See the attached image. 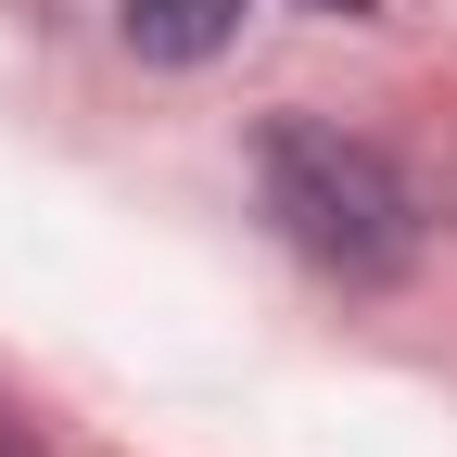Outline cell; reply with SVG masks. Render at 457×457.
Segmentation results:
<instances>
[{
	"label": "cell",
	"instance_id": "1",
	"mask_svg": "<svg viewBox=\"0 0 457 457\" xmlns=\"http://www.w3.org/2000/svg\"><path fill=\"white\" fill-rule=\"evenodd\" d=\"M254 191H267L279 242H293L318 279L381 293V279L420 267V191L394 179V153L318 128V114H267V128H254Z\"/></svg>",
	"mask_w": 457,
	"mask_h": 457
},
{
	"label": "cell",
	"instance_id": "2",
	"mask_svg": "<svg viewBox=\"0 0 457 457\" xmlns=\"http://www.w3.org/2000/svg\"><path fill=\"white\" fill-rule=\"evenodd\" d=\"M242 26L254 0H128V51H153V64H216Z\"/></svg>",
	"mask_w": 457,
	"mask_h": 457
},
{
	"label": "cell",
	"instance_id": "3",
	"mask_svg": "<svg viewBox=\"0 0 457 457\" xmlns=\"http://www.w3.org/2000/svg\"><path fill=\"white\" fill-rule=\"evenodd\" d=\"M0 457H38V445H13V432H0Z\"/></svg>",
	"mask_w": 457,
	"mask_h": 457
}]
</instances>
